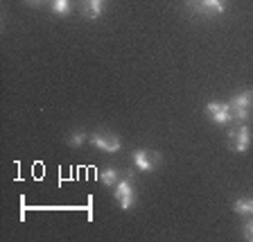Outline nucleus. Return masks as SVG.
I'll use <instances>...</instances> for the list:
<instances>
[{"label":"nucleus","instance_id":"f257e3e1","mask_svg":"<svg viewBox=\"0 0 253 242\" xmlns=\"http://www.w3.org/2000/svg\"><path fill=\"white\" fill-rule=\"evenodd\" d=\"M116 199L122 211L133 208V204H136V190H133V186H131V172L120 177V181L116 184Z\"/></svg>","mask_w":253,"mask_h":242},{"label":"nucleus","instance_id":"f03ea898","mask_svg":"<svg viewBox=\"0 0 253 242\" xmlns=\"http://www.w3.org/2000/svg\"><path fill=\"white\" fill-rule=\"evenodd\" d=\"M228 141H231V149H233V152H237V154L249 152V147H251V129H249L247 122H240L235 129H231Z\"/></svg>","mask_w":253,"mask_h":242},{"label":"nucleus","instance_id":"7ed1b4c3","mask_svg":"<svg viewBox=\"0 0 253 242\" xmlns=\"http://www.w3.org/2000/svg\"><path fill=\"white\" fill-rule=\"evenodd\" d=\"M185 5L195 14H204V16H221L226 11L224 0H185Z\"/></svg>","mask_w":253,"mask_h":242},{"label":"nucleus","instance_id":"20e7f679","mask_svg":"<svg viewBox=\"0 0 253 242\" xmlns=\"http://www.w3.org/2000/svg\"><path fill=\"white\" fill-rule=\"evenodd\" d=\"M131 163L140 172H152V170H156L161 165V154L152 152V149H136L131 154Z\"/></svg>","mask_w":253,"mask_h":242},{"label":"nucleus","instance_id":"39448f33","mask_svg":"<svg viewBox=\"0 0 253 242\" xmlns=\"http://www.w3.org/2000/svg\"><path fill=\"white\" fill-rule=\"evenodd\" d=\"M206 116L215 125H228L233 120V109L228 102H208L206 104Z\"/></svg>","mask_w":253,"mask_h":242},{"label":"nucleus","instance_id":"423d86ee","mask_svg":"<svg viewBox=\"0 0 253 242\" xmlns=\"http://www.w3.org/2000/svg\"><path fill=\"white\" fill-rule=\"evenodd\" d=\"M90 145L97 147L100 152H106V154H116V152H120V147H122L120 138L113 136V134H109V132L93 134V136H90Z\"/></svg>","mask_w":253,"mask_h":242},{"label":"nucleus","instance_id":"0eeeda50","mask_svg":"<svg viewBox=\"0 0 253 242\" xmlns=\"http://www.w3.org/2000/svg\"><path fill=\"white\" fill-rule=\"evenodd\" d=\"M231 109H247L251 111L253 109V91H240L237 95H233L231 100H228Z\"/></svg>","mask_w":253,"mask_h":242},{"label":"nucleus","instance_id":"6e6552de","mask_svg":"<svg viewBox=\"0 0 253 242\" xmlns=\"http://www.w3.org/2000/svg\"><path fill=\"white\" fill-rule=\"evenodd\" d=\"M102 9H104V0H84L82 2V14L93 21L102 16Z\"/></svg>","mask_w":253,"mask_h":242},{"label":"nucleus","instance_id":"1a4fd4ad","mask_svg":"<svg viewBox=\"0 0 253 242\" xmlns=\"http://www.w3.org/2000/svg\"><path fill=\"white\" fill-rule=\"evenodd\" d=\"M100 181L106 186V188H116V184L120 181V172L113 168H106L100 172Z\"/></svg>","mask_w":253,"mask_h":242},{"label":"nucleus","instance_id":"9d476101","mask_svg":"<svg viewBox=\"0 0 253 242\" xmlns=\"http://www.w3.org/2000/svg\"><path fill=\"white\" fill-rule=\"evenodd\" d=\"M233 211L240 213V215H253V199H249V197L237 199L235 204H233Z\"/></svg>","mask_w":253,"mask_h":242},{"label":"nucleus","instance_id":"9b49d317","mask_svg":"<svg viewBox=\"0 0 253 242\" xmlns=\"http://www.w3.org/2000/svg\"><path fill=\"white\" fill-rule=\"evenodd\" d=\"M86 138H88V134L86 132H73L68 136V145L70 147H82V145L86 143Z\"/></svg>","mask_w":253,"mask_h":242},{"label":"nucleus","instance_id":"f8f14e48","mask_svg":"<svg viewBox=\"0 0 253 242\" xmlns=\"http://www.w3.org/2000/svg\"><path fill=\"white\" fill-rule=\"evenodd\" d=\"M52 11L54 14H68L70 11V0H52Z\"/></svg>","mask_w":253,"mask_h":242},{"label":"nucleus","instance_id":"ddd939ff","mask_svg":"<svg viewBox=\"0 0 253 242\" xmlns=\"http://www.w3.org/2000/svg\"><path fill=\"white\" fill-rule=\"evenodd\" d=\"M244 238H247L249 242H253V222H247V224H244Z\"/></svg>","mask_w":253,"mask_h":242},{"label":"nucleus","instance_id":"4468645a","mask_svg":"<svg viewBox=\"0 0 253 242\" xmlns=\"http://www.w3.org/2000/svg\"><path fill=\"white\" fill-rule=\"evenodd\" d=\"M32 2H43V0H32Z\"/></svg>","mask_w":253,"mask_h":242}]
</instances>
